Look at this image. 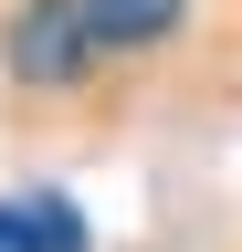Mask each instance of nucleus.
I'll return each instance as SVG.
<instances>
[{
	"mask_svg": "<svg viewBox=\"0 0 242 252\" xmlns=\"http://www.w3.org/2000/svg\"><path fill=\"white\" fill-rule=\"evenodd\" d=\"M0 53H11L21 84H74L84 63H95V32H84L74 0H32V11L11 21V42H0Z\"/></svg>",
	"mask_w": 242,
	"mask_h": 252,
	"instance_id": "f257e3e1",
	"label": "nucleus"
},
{
	"mask_svg": "<svg viewBox=\"0 0 242 252\" xmlns=\"http://www.w3.org/2000/svg\"><path fill=\"white\" fill-rule=\"evenodd\" d=\"M0 252H84V210L32 189V200H0Z\"/></svg>",
	"mask_w": 242,
	"mask_h": 252,
	"instance_id": "f03ea898",
	"label": "nucleus"
},
{
	"mask_svg": "<svg viewBox=\"0 0 242 252\" xmlns=\"http://www.w3.org/2000/svg\"><path fill=\"white\" fill-rule=\"evenodd\" d=\"M74 11H84V32H95V53H137V42H158L190 0H74Z\"/></svg>",
	"mask_w": 242,
	"mask_h": 252,
	"instance_id": "7ed1b4c3",
	"label": "nucleus"
}]
</instances>
